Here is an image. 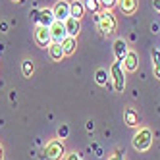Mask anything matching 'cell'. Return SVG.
I'll list each match as a JSON object with an SVG mask.
<instances>
[{"instance_id":"cell-1","label":"cell","mask_w":160,"mask_h":160,"mask_svg":"<svg viewBox=\"0 0 160 160\" xmlns=\"http://www.w3.org/2000/svg\"><path fill=\"white\" fill-rule=\"evenodd\" d=\"M66 147H64V139H50L44 147V160H64L66 158Z\"/></svg>"},{"instance_id":"cell-2","label":"cell","mask_w":160,"mask_h":160,"mask_svg":"<svg viewBox=\"0 0 160 160\" xmlns=\"http://www.w3.org/2000/svg\"><path fill=\"white\" fill-rule=\"evenodd\" d=\"M133 148L135 151H139V152H147L148 148H151L152 145V131L148 129V128H141V129H137V133L133 135Z\"/></svg>"},{"instance_id":"cell-3","label":"cell","mask_w":160,"mask_h":160,"mask_svg":"<svg viewBox=\"0 0 160 160\" xmlns=\"http://www.w3.org/2000/svg\"><path fill=\"white\" fill-rule=\"evenodd\" d=\"M110 75H112V89L116 93H123L125 89V73H123V66L122 62H114L110 68Z\"/></svg>"},{"instance_id":"cell-4","label":"cell","mask_w":160,"mask_h":160,"mask_svg":"<svg viewBox=\"0 0 160 160\" xmlns=\"http://www.w3.org/2000/svg\"><path fill=\"white\" fill-rule=\"evenodd\" d=\"M98 29H100V33L102 35H112L114 31H116V27H118V21H116V18H114V14L110 12V10H106V12H100V21H98Z\"/></svg>"},{"instance_id":"cell-5","label":"cell","mask_w":160,"mask_h":160,"mask_svg":"<svg viewBox=\"0 0 160 160\" xmlns=\"http://www.w3.org/2000/svg\"><path fill=\"white\" fill-rule=\"evenodd\" d=\"M33 39H35V42L39 44L41 48H48L50 42H52V39H50V29L44 27V25H37L35 33H33Z\"/></svg>"},{"instance_id":"cell-6","label":"cell","mask_w":160,"mask_h":160,"mask_svg":"<svg viewBox=\"0 0 160 160\" xmlns=\"http://www.w3.org/2000/svg\"><path fill=\"white\" fill-rule=\"evenodd\" d=\"M48 29H50V39H52V42H62V41L68 37V31H66L64 21H58V19H56Z\"/></svg>"},{"instance_id":"cell-7","label":"cell","mask_w":160,"mask_h":160,"mask_svg":"<svg viewBox=\"0 0 160 160\" xmlns=\"http://www.w3.org/2000/svg\"><path fill=\"white\" fill-rule=\"evenodd\" d=\"M54 12V18L58 21H66L68 18H70V2H66V0H58L56 2V6L52 8Z\"/></svg>"},{"instance_id":"cell-8","label":"cell","mask_w":160,"mask_h":160,"mask_svg":"<svg viewBox=\"0 0 160 160\" xmlns=\"http://www.w3.org/2000/svg\"><path fill=\"white\" fill-rule=\"evenodd\" d=\"M123 68H125V72H137V68H139V56H137V52L129 50L128 54H125V58H123Z\"/></svg>"},{"instance_id":"cell-9","label":"cell","mask_w":160,"mask_h":160,"mask_svg":"<svg viewBox=\"0 0 160 160\" xmlns=\"http://www.w3.org/2000/svg\"><path fill=\"white\" fill-rule=\"evenodd\" d=\"M54 21H56V18H54V12H52L50 8H42L41 12H39V21H37V25L50 27Z\"/></svg>"},{"instance_id":"cell-10","label":"cell","mask_w":160,"mask_h":160,"mask_svg":"<svg viewBox=\"0 0 160 160\" xmlns=\"http://www.w3.org/2000/svg\"><path fill=\"white\" fill-rule=\"evenodd\" d=\"M48 56H50L52 62H62V60L66 58L64 48H62V42H50V47H48Z\"/></svg>"},{"instance_id":"cell-11","label":"cell","mask_w":160,"mask_h":160,"mask_svg":"<svg viewBox=\"0 0 160 160\" xmlns=\"http://www.w3.org/2000/svg\"><path fill=\"white\" fill-rule=\"evenodd\" d=\"M128 42H125L123 39H116L114 41V56H116V60L118 62H123L125 58V54H128Z\"/></svg>"},{"instance_id":"cell-12","label":"cell","mask_w":160,"mask_h":160,"mask_svg":"<svg viewBox=\"0 0 160 160\" xmlns=\"http://www.w3.org/2000/svg\"><path fill=\"white\" fill-rule=\"evenodd\" d=\"M64 25H66V31H68V37H75L79 35V31H81V23H79V19L75 18H68L64 21Z\"/></svg>"},{"instance_id":"cell-13","label":"cell","mask_w":160,"mask_h":160,"mask_svg":"<svg viewBox=\"0 0 160 160\" xmlns=\"http://www.w3.org/2000/svg\"><path fill=\"white\" fill-rule=\"evenodd\" d=\"M118 6L125 16H133L137 12V8H139V2L137 0H118Z\"/></svg>"},{"instance_id":"cell-14","label":"cell","mask_w":160,"mask_h":160,"mask_svg":"<svg viewBox=\"0 0 160 160\" xmlns=\"http://www.w3.org/2000/svg\"><path fill=\"white\" fill-rule=\"evenodd\" d=\"M123 122H125L128 128H137V125H139V114L133 108H125L123 110Z\"/></svg>"},{"instance_id":"cell-15","label":"cell","mask_w":160,"mask_h":160,"mask_svg":"<svg viewBox=\"0 0 160 160\" xmlns=\"http://www.w3.org/2000/svg\"><path fill=\"white\" fill-rule=\"evenodd\" d=\"M85 16V4L79 2V0H73L70 4V18H75V19H81Z\"/></svg>"},{"instance_id":"cell-16","label":"cell","mask_w":160,"mask_h":160,"mask_svg":"<svg viewBox=\"0 0 160 160\" xmlns=\"http://www.w3.org/2000/svg\"><path fill=\"white\" fill-rule=\"evenodd\" d=\"M62 48H64V54L66 56H72L75 52V48H77V39L75 37H66L62 41Z\"/></svg>"},{"instance_id":"cell-17","label":"cell","mask_w":160,"mask_h":160,"mask_svg":"<svg viewBox=\"0 0 160 160\" xmlns=\"http://www.w3.org/2000/svg\"><path fill=\"white\" fill-rule=\"evenodd\" d=\"M21 73H23V77H33V73H35V64H33V60L25 58L21 62Z\"/></svg>"},{"instance_id":"cell-18","label":"cell","mask_w":160,"mask_h":160,"mask_svg":"<svg viewBox=\"0 0 160 160\" xmlns=\"http://www.w3.org/2000/svg\"><path fill=\"white\" fill-rule=\"evenodd\" d=\"M85 10H89V12H93V14H100V0H85Z\"/></svg>"},{"instance_id":"cell-19","label":"cell","mask_w":160,"mask_h":160,"mask_svg":"<svg viewBox=\"0 0 160 160\" xmlns=\"http://www.w3.org/2000/svg\"><path fill=\"white\" fill-rule=\"evenodd\" d=\"M95 79H97V83H98V85L106 87V85H108V72L100 68V70H97V73H95Z\"/></svg>"},{"instance_id":"cell-20","label":"cell","mask_w":160,"mask_h":160,"mask_svg":"<svg viewBox=\"0 0 160 160\" xmlns=\"http://www.w3.org/2000/svg\"><path fill=\"white\" fill-rule=\"evenodd\" d=\"M68 133H70V128H68L66 123H62L60 128H58V139H66Z\"/></svg>"},{"instance_id":"cell-21","label":"cell","mask_w":160,"mask_h":160,"mask_svg":"<svg viewBox=\"0 0 160 160\" xmlns=\"http://www.w3.org/2000/svg\"><path fill=\"white\" fill-rule=\"evenodd\" d=\"M100 4H102V6H104L106 10H112L114 6H116V4H118V0H100Z\"/></svg>"},{"instance_id":"cell-22","label":"cell","mask_w":160,"mask_h":160,"mask_svg":"<svg viewBox=\"0 0 160 160\" xmlns=\"http://www.w3.org/2000/svg\"><path fill=\"white\" fill-rule=\"evenodd\" d=\"M66 160H81V156H79L77 152H68L66 154Z\"/></svg>"},{"instance_id":"cell-23","label":"cell","mask_w":160,"mask_h":160,"mask_svg":"<svg viewBox=\"0 0 160 160\" xmlns=\"http://www.w3.org/2000/svg\"><path fill=\"white\" fill-rule=\"evenodd\" d=\"M108 160H125L123 158V154H122V151H116V154H112Z\"/></svg>"},{"instance_id":"cell-24","label":"cell","mask_w":160,"mask_h":160,"mask_svg":"<svg viewBox=\"0 0 160 160\" xmlns=\"http://www.w3.org/2000/svg\"><path fill=\"white\" fill-rule=\"evenodd\" d=\"M39 12H41V10H37V8H35V10H31V19L35 21V23L39 21Z\"/></svg>"},{"instance_id":"cell-25","label":"cell","mask_w":160,"mask_h":160,"mask_svg":"<svg viewBox=\"0 0 160 160\" xmlns=\"http://www.w3.org/2000/svg\"><path fill=\"white\" fill-rule=\"evenodd\" d=\"M152 6H154L156 12H160V0H152Z\"/></svg>"},{"instance_id":"cell-26","label":"cell","mask_w":160,"mask_h":160,"mask_svg":"<svg viewBox=\"0 0 160 160\" xmlns=\"http://www.w3.org/2000/svg\"><path fill=\"white\" fill-rule=\"evenodd\" d=\"M0 160H4V147L0 145Z\"/></svg>"},{"instance_id":"cell-27","label":"cell","mask_w":160,"mask_h":160,"mask_svg":"<svg viewBox=\"0 0 160 160\" xmlns=\"http://www.w3.org/2000/svg\"><path fill=\"white\" fill-rule=\"evenodd\" d=\"M0 29H2V33H6L8 31V25L6 23H0Z\"/></svg>"},{"instance_id":"cell-28","label":"cell","mask_w":160,"mask_h":160,"mask_svg":"<svg viewBox=\"0 0 160 160\" xmlns=\"http://www.w3.org/2000/svg\"><path fill=\"white\" fill-rule=\"evenodd\" d=\"M14 2H21V0H14Z\"/></svg>"}]
</instances>
